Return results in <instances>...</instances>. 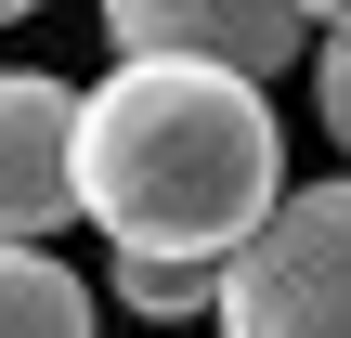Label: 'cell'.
I'll use <instances>...</instances> for the list:
<instances>
[{"label":"cell","mask_w":351,"mask_h":338,"mask_svg":"<svg viewBox=\"0 0 351 338\" xmlns=\"http://www.w3.org/2000/svg\"><path fill=\"white\" fill-rule=\"evenodd\" d=\"M287 195V130L261 78L221 65H104L78 91V208L117 261H234Z\"/></svg>","instance_id":"cell-1"},{"label":"cell","mask_w":351,"mask_h":338,"mask_svg":"<svg viewBox=\"0 0 351 338\" xmlns=\"http://www.w3.org/2000/svg\"><path fill=\"white\" fill-rule=\"evenodd\" d=\"M221 338H351V169L274 195V221L221 261Z\"/></svg>","instance_id":"cell-2"},{"label":"cell","mask_w":351,"mask_h":338,"mask_svg":"<svg viewBox=\"0 0 351 338\" xmlns=\"http://www.w3.org/2000/svg\"><path fill=\"white\" fill-rule=\"evenodd\" d=\"M117 65H221V78H274L300 65V0H104Z\"/></svg>","instance_id":"cell-3"},{"label":"cell","mask_w":351,"mask_h":338,"mask_svg":"<svg viewBox=\"0 0 351 338\" xmlns=\"http://www.w3.org/2000/svg\"><path fill=\"white\" fill-rule=\"evenodd\" d=\"M78 221V91L0 65V248H52Z\"/></svg>","instance_id":"cell-4"},{"label":"cell","mask_w":351,"mask_h":338,"mask_svg":"<svg viewBox=\"0 0 351 338\" xmlns=\"http://www.w3.org/2000/svg\"><path fill=\"white\" fill-rule=\"evenodd\" d=\"M0 338H91V274L52 248H0Z\"/></svg>","instance_id":"cell-5"},{"label":"cell","mask_w":351,"mask_h":338,"mask_svg":"<svg viewBox=\"0 0 351 338\" xmlns=\"http://www.w3.org/2000/svg\"><path fill=\"white\" fill-rule=\"evenodd\" d=\"M117 300H130L143 326H195V313L221 300V274H208V261H117Z\"/></svg>","instance_id":"cell-6"},{"label":"cell","mask_w":351,"mask_h":338,"mask_svg":"<svg viewBox=\"0 0 351 338\" xmlns=\"http://www.w3.org/2000/svg\"><path fill=\"white\" fill-rule=\"evenodd\" d=\"M313 117H326V143L351 156V26H339V39H313Z\"/></svg>","instance_id":"cell-7"},{"label":"cell","mask_w":351,"mask_h":338,"mask_svg":"<svg viewBox=\"0 0 351 338\" xmlns=\"http://www.w3.org/2000/svg\"><path fill=\"white\" fill-rule=\"evenodd\" d=\"M300 26H313V39H339V26H351V0H300Z\"/></svg>","instance_id":"cell-8"},{"label":"cell","mask_w":351,"mask_h":338,"mask_svg":"<svg viewBox=\"0 0 351 338\" xmlns=\"http://www.w3.org/2000/svg\"><path fill=\"white\" fill-rule=\"evenodd\" d=\"M26 13H39V0H0V26H26Z\"/></svg>","instance_id":"cell-9"}]
</instances>
